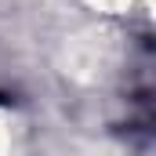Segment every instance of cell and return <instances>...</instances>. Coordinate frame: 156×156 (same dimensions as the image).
I'll use <instances>...</instances> for the list:
<instances>
[{"mask_svg":"<svg viewBox=\"0 0 156 156\" xmlns=\"http://www.w3.org/2000/svg\"><path fill=\"white\" fill-rule=\"evenodd\" d=\"M80 4L98 18H127L138 7V0H80Z\"/></svg>","mask_w":156,"mask_h":156,"instance_id":"6da1fadb","label":"cell"},{"mask_svg":"<svg viewBox=\"0 0 156 156\" xmlns=\"http://www.w3.org/2000/svg\"><path fill=\"white\" fill-rule=\"evenodd\" d=\"M15 149H18V131L7 113H0V156H15Z\"/></svg>","mask_w":156,"mask_h":156,"instance_id":"7a4b0ae2","label":"cell"}]
</instances>
